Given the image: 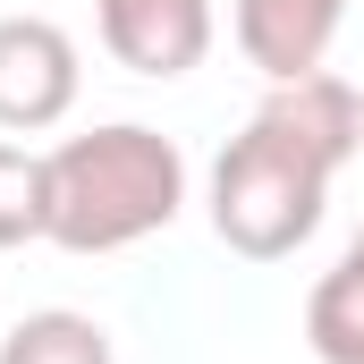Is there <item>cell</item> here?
I'll use <instances>...</instances> for the list:
<instances>
[{
    "label": "cell",
    "instance_id": "6da1fadb",
    "mask_svg": "<svg viewBox=\"0 0 364 364\" xmlns=\"http://www.w3.org/2000/svg\"><path fill=\"white\" fill-rule=\"evenodd\" d=\"M43 161H51V246L60 255L144 246L186 212V153L144 119L85 127V136L51 144Z\"/></svg>",
    "mask_w": 364,
    "mask_h": 364
},
{
    "label": "cell",
    "instance_id": "7a4b0ae2",
    "mask_svg": "<svg viewBox=\"0 0 364 364\" xmlns=\"http://www.w3.org/2000/svg\"><path fill=\"white\" fill-rule=\"evenodd\" d=\"M339 161L322 144H305L272 102L220 144L212 161V237L237 255V263H288L314 229H322V203H331Z\"/></svg>",
    "mask_w": 364,
    "mask_h": 364
},
{
    "label": "cell",
    "instance_id": "3957f363",
    "mask_svg": "<svg viewBox=\"0 0 364 364\" xmlns=\"http://www.w3.org/2000/svg\"><path fill=\"white\" fill-rule=\"evenodd\" d=\"M85 93V60L68 43L60 17H0V127L9 136H43L77 110Z\"/></svg>",
    "mask_w": 364,
    "mask_h": 364
},
{
    "label": "cell",
    "instance_id": "277c9868",
    "mask_svg": "<svg viewBox=\"0 0 364 364\" xmlns=\"http://www.w3.org/2000/svg\"><path fill=\"white\" fill-rule=\"evenodd\" d=\"M93 26H102V51L127 77H153V85L203 68L212 34H220L212 0H93Z\"/></svg>",
    "mask_w": 364,
    "mask_h": 364
},
{
    "label": "cell",
    "instance_id": "5b68a950",
    "mask_svg": "<svg viewBox=\"0 0 364 364\" xmlns=\"http://www.w3.org/2000/svg\"><path fill=\"white\" fill-rule=\"evenodd\" d=\"M229 26H237L246 68H263L272 85H288V77H314L331 60V43L348 26V0H237Z\"/></svg>",
    "mask_w": 364,
    "mask_h": 364
},
{
    "label": "cell",
    "instance_id": "8992f818",
    "mask_svg": "<svg viewBox=\"0 0 364 364\" xmlns=\"http://www.w3.org/2000/svg\"><path fill=\"white\" fill-rule=\"evenodd\" d=\"M305 348L322 364H364V263L339 255L305 296Z\"/></svg>",
    "mask_w": 364,
    "mask_h": 364
},
{
    "label": "cell",
    "instance_id": "52a82bcc",
    "mask_svg": "<svg viewBox=\"0 0 364 364\" xmlns=\"http://www.w3.org/2000/svg\"><path fill=\"white\" fill-rule=\"evenodd\" d=\"M0 364H119V356H110V331H102L93 314H77V305H43V314L9 322Z\"/></svg>",
    "mask_w": 364,
    "mask_h": 364
},
{
    "label": "cell",
    "instance_id": "ba28073f",
    "mask_svg": "<svg viewBox=\"0 0 364 364\" xmlns=\"http://www.w3.org/2000/svg\"><path fill=\"white\" fill-rule=\"evenodd\" d=\"M51 237V161L26 144H0V255Z\"/></svg>",
    "mask_w": 364,
    "mask_h": 364
},
{
    "label": "cell",
    "instance_id": "9c48e42d",
    "mask_svg": "<svg viewBox=\"0 0 364 364\" xmlns=\"http://www.w3.org/2000/svg\"><path fill=\"white\" fill-rule=\"evenodd\" d=\"M348 255H356V263H364V229H356V246H348Z\"/></svg>",
    "mask_w": 364,
    "mask_h": 364
}]
</instances>
